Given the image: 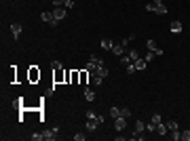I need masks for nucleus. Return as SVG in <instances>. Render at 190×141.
I'll list each match as a JSON object with an SVG mask.
<instances>
[{"label":"nucleus","instance_id":"30","mask_svg":"<svg viewBox=\"0 0 190 141\" xmlns=\"http://www.w3.org/2000/svg\"><path fill=\"white\" fill-rule=\"evenodd\" d=\"M85 137H87L85 133H76V135H74V139H76V141H85Z\"/></svg>","mask_w":190,"mask_h":141},{"label":"nucleus","instance_id":"31","mask_svg":"<svg viewBox=\"0 0 190 141\" xmlns=\"http://www.w3.org/2000/svg\"><path fill=\"white\" fill-rule=\"evenodd\" d=\"M182 141H190V131H184L182 133Z\"/></svg>","mask_w":190,"mask_h":141},{"label":"nucleus","instance_id":"1","mask_svg":"<svg viewBox=\"0 0 190 141\" xmlns=\"http://www.w3.org/2000/svg\"><path fill=\"white\" fill-rule=\"evenodd\" d=\"M63 80H66V72H63V67L53 69V82H55V84H59V82H63Z\"/></svg>","mask_w":190,"mask_h":141},{"label":"nucleus","instance_id":"14","mask_svg":"<svg viewBox=\"0 0 190 141\" xmlns=\"http://www.w3.org/2000/svg\"><path fill=\"white\" fill-rule=\"evenodd\" d=\"M121 63H123V67H127V65H131L133 61H131V57H129V53L127 55H121Z\"/></svg>","mask_w":190,"mask_h":141},{"label":"nucleus","instance_id":"5","mask_svg":"<svg viewBox=\"0 0 190 141\" xmlns=\"http://www.w3.org/2000/svg\"><path fill=\"white\" fill-rule=\"evenodd\" d=\"M28 78H30V82H36V80L40 78V69H38L36 65H32V67H30V74H28Z\"/></svg>","mask_w":190,"mask_h":141},{"label":"nucleus","instance_id":"35","mask_svg":"<svg viewBox=\"0 0 190 141\" xmlns=\"http://www.w3.org/2000/svg\"><path fill=\"white\" fill-rule=\"evenodd\" d=\"M125 72H127V74H133V72H135V67H133V63H131V65H127V67H125Z\"/></svg>","mask_w":190,"mask_h":141},{"label":"nucleus","instance_id":"6","mask_svg":"<svg viewBox=\"0 0 190 141\" xmlns=\"http://www.w3.org/2000/svg\"><path fill=\"white\" fill-rule=\"evenodd\" d=\"M99 126V122H97V116H93V118H87V131H95Z\"/></svg>","mask_w":190,"mask_h":141},{"label":"nucleus","instance_id":"4","mask_svg":"<svg viewBox=\"0 0 190 141\" xmlns=\"http://www.w3.org/2000/svg\"><path fill=\"white\" fill-rule=\"evenodd\" d=\"M146 65H148V61H146V59H139V57H137V59L133 61L135 72H144V69H146Z\"/></svg>","mask_w":190,"mask_h":141},{"label":"nucleus","instance_id":"2","mask_svg":"<svg viewBox=\"0 0 190 141\" xmlns=\"http://www.w3.org/2000/svg\"><path fill=\"white\" fill-rule=\"evenodd\" d=\"M114 129H116V131H125V129H127V118H125V116L114 118Z\"/></svg>","mask_w":190,"mask_h":141},{"label":"nucleus","instance_id":"20","mask_svg":"<svg viewBox=\"0 0 190 141\" xmlns=\"http://www.w3.org/2000/svg\"><path fill=\"white\" fill-rule=\"evenodd\" d=\"M165 124H167V129H169V131H177V122H175V120H167Z\"/></svg>","mask_w":190,"mask_h":141},{"label":"nucleus","instance_id":"26","mask_svg":"<svg viewBox=\"0 0 190 141\" xmlns=\"http://www.w3.org/2000/svg\"><path fill=\"white\" fill-rule=\"evenodd\" d=\"M121 116H125V118H129V116H131V110H129V107H123V110H121Z\"/></svg>","mask_w":190,"mask_h":141},{"label":"nucleus","instance_id":"24","mask_svg":"<svg viewBox=\"0 0 190 141\" xmlns=\"http://www.w3.org/2000/svg\"><path fill=\"white\" fill-rule=\"evenodd\" d=\"M171 139L173 141H182V133L180 131H171Z\"/></svg>","mask_w":190,"mask_h":141},{"label":"nucleus","instance_id":"10","mask_svg":"<svg viewBox=\"0 0 190 141\" xmlns=\"http://www.w3.org/2000/svg\"><path fill=\"white\" fill-rule=\"evenodd\" d=\"M95 74H97V76H102V78H108V74H110V69L106 67V65H99V69H97V72H95ZM93 76V74H91Z\"/></svg>","mask_w":190,"mask_h":141},{"label":"nucleus","instance_id":"21","mask_svg":"<svg viewBox=\"0 0 190 141\" xmlns=\"http://www.w3.org/2000/svg\"><path fill=\"white\" fill-rule=\"evenodd\" d=\"M150 122H152V124H161V122H163V116H158V114H154V116H152V118H150Z\"/></svg>","mask_w":190,"mask_h":141},{"label":"nucleus","instance_id":"18","mask_svg":"<svg viewBox=\"0 0 190 141\" xmlns=\"http://www.w3.org/2000/svg\"><path fill=\"white\" fill-rule=\"evenodd\" d=\"M146 46H148V51H158V46L154 40H146Z\"/></svg>","mask_w":190,"mask_h":141},{"label":"nucleus","instance_id":"17","mask_svg":"<svg viewBox=\"0 0 190 141\" xmlns=\"http://www.w3.org/2000/svg\"><path fill=\"white\" fill-rule=\"evenodd\" d=\"M110 116H112V118H118V116H121V107H110Z\"/></svg>","mask_w":190,"mask_h":141},{"label":"nucleus","instance_id":"34","mask_svg":"<svg viewBox=\"0 0 190 141\" xmlns=\"http://www.w3.org/2000/svg\"><path fill=\"white\" fill-rule=\"evenodd\" d=\"M55 7H66V0H53Z\"/></svg>","mask_w":190,"mask_h":141},{"label":"nucleus","instance_id":"22","mask_svg":"<svg viewBox=\"0 0 190 141\" xmlns=\"http://www.w3.org/2000/svg\"><path fill=\"white\" fill-rule=\"evenodd\" d=\"M154 13H158V15H165V13H167V7H165V4H156V11Z\"/></svg>","mask_w":190,"mask_h":141},{"label":"nucleus","instance_id":"13","mask_svg":"<svg viewBox=\"0 0 190 141\" xmlns=\"http://www.w3.org/2000/svg\"><path fill=\"white\" fill-rule=\"evenodd\" d=\"M112 53H114L116 57H121V55H125V51H123V46H121V44H116V42H114V46H112Z\"/></svg>","mask_w":190,"mask_h":141},{"label":"nucleus","instance_id":"8","mask_svg":"<svg viewBox=\"0 0 190 141\" xmlns=\"http://www.w3.org/2000/svg\"><path fill=\"white\" fill-rule=\"evenodd\" d=\"M21 23H11V32H13V38H19V34H21Z\"/></svg>","mask_w":190,"mask_h":141},{"label":"nucleus","instance_id":"36","mask_svg":"<svg viewBox=\"0 0 190 141\" xmlns=\"http://www.w3.org/2000/svg\"><path fill=\"white\" fill-rule=\"evenodd\" d=\"M74 7V0H66V9H72Z\"/></svg>","mask_w":190,"mask_h":141},{"label":"nucleus","instance_id":"9","mask_svg":"<svg viewBox=\"0 0 190 141\" xmlns=\"http://www.w3.org/2000/svg\"><path fill=\"white\" fill-rule=\"evenodd\" d=\"M182 28H184V26H182V21H171V26H169V30H171V32H175V34H180V32H182Z\"/></svg>","mask_w":190,"mask_h":141},{"label":"nucleus","instance_id":"19","mask_svg":"<svg viewBox=\"0 0 190 141\" xmlns=\"http://www.w3.org/2000/svg\"><path fill=\"white\" fill-rule=\"evenodd\" d=\"M141 131H146V124L141 122V120H137L135 122V133H141Z\"/></svg>","mask_w":190,"mask_h":141},{"label":"nucleus","instance_id":"27","mask_svg":"<svg viewBox=\"0 0 190 141\" xmlns=\"http://www.w3.org/2000/svg\"><path fill=\"white\" fill-rule=\"evenodd\" d=\"M146 11H150V13H154V11H156V4H154V2H150V4H146Z\"/></svg>","mask_w":190,"mask_h":141},{"label":"nucleus","instance_id":"11","mask_svg":"<svg viewBox=\"0 0 190 141\" xmlns=\"http://www.w3.org/2000/svg\"><path fill=\"white\" fill-rule=\"evenodd\" d=\"M99 46H102V49H106V51H112V46H114V42H112V40H108V38H104V40L99 42Z\"/></svg>","mask_w":190,"mask_h":141},{"label":"nucleus","instance_id":"16","mask_svg":"<svg viewBox=\"0 0 190 141\" xmlns=\"http://www.w3.org/2000/svg\"><path fill=\"white\" fill-rule=\"evenodd\" d=\"M89 76H91V74L87 72V67H85V69H82V72H80V84H87V80H89Z\"/></svg>","mask_w":190,"mask_h":141},{"label":"nucleus","instance_id":"38","mask_svg":"<svg viewBox=\"0 0 190 141\" xmlns=\"http://www.w3.org/2000/svg\"><path fill=\"white\" fill-rule=\"evenodd\" d=\"M154 4H165V0H154Z\"/></svg>","mask_w":190,"mask_h":141},{"label":"nucleus","instance_id":"37","mask_svg":"<svg viewBox=\"0 0 190 141\" xmlns=\"http://www.w3.org/2000/svg\"><path fill=\"white\" fill-rule=\"evenodd\" d=\"M51 67H53V69H57V67H63V65H61L59 61H53V63H51Z\"/></svg>","mask_w":190,"mask_h":141},{"label":"nucleus","instance_id":"29","mask_svg":"<svg viewBox=\"0 0 190 141\" xmlns=\"http://www.w3.org/2000/svg\"><path fill=\"white\" fill-rule=\"evenodd\" d=\"M146 131H150V133H154V131H156V124H152V122H148V124H146Z\"/></svg>","mask_w":190,"mask_h":141},{"label":"nucleus","instance_id":"15","mask_svg":"<svg viewBox=\"0 0 190 141\" xmlns=\"http://www.w3.org/2000/svg\"><path fill=\"white\" fill-rule=\"evenodd\" d=\"M85 99H87V101H93V99H95V93H93L89 86L85 88Z\"/></svg>","mask_w":190,"mask_h":141},{"label":"nucleus","instance_id":"12","mask_svg":"<svg viewBox=\"0 0 190 141\" xmlns=\"http://www.w3.org/2000/svg\"><path fill=\"white\" fill-rule=\"evenodd\" d=\"M156 133H158V135H167V133H169V129H167V124H165V122H161V124H156Z\"/></svg>","mask_w":190,"mask_h":141},{"label":"nucleus","instance_id":"25","mask_svg":"<svg viewBox=\"0 0 190 141\" xmlns=\"http://www.w3.org/2000/svg\"><path fill=\"white\" fill-rule=\"evenodd\" d=\"M91 78H93V84H95V86H99V84H102V80H104V78H102V76H97V74H93Z\"/></svg>","mask_w":190,"mask_h":141},{"label":"nucleus","instance_id":"23","mask_svg":"<svg viewBox=\"0 0 190 141\" xmlns=\"http://www.w3.org/2000/svg\"><path fill=\"white\" fill-rule=\"evenodd\" d=\"M30 137H32V141H42V139H44V135H42V133H32Z\"/></svg>","mask_w":190,"mask_h":141},{"label":"nucleus","instance_id":"7","mask_svg":"<svg viewBox=\"0 0 190 141\" xmlns=\"http://www.w3.org/2000/svg\"><path fill=\"white\" fill-rule=\"evenodd\" d=\"M57 131H59V129L55 126V129H49V131H44L42 135H44V139H46V141H53V139L57 137Z\"/></svg>","mask_w":190,"mask_h":141},{"label":"nucleus","instance_id":"32","mask_svg":"<svg viewBox=\"0 0 190 141\" xmlns=\"http://www.w3.org/2000/svg\"><path fill=\"white\" fill-rule=\"evenodd\" d=\"M129 57H131V61H135L139 55H137V51H129Z\"/></svg>","mask_w":190,"mask_h":141},{"label":"nucleus","instance_id":"3","mask_svg":"<svg viewBox=\"0 0 190 141\" xmlns=\"http://www.w3.org/2000/svg\"><path fill=\"white\" fill-rule=\"evenodd\" d=\"M66 7H55L53 9V17H55V21H61V19H66Z\"/></svg>","mask_w":190,"mask_h":141},{"label":"nucleus","instance_id":"33","mask_svg":"<svg viewBox=\"0 0 190 141\" xmlns=\"http://www.w3.org/2000/svg\"><path fill=\"white\" fill-rule=\"evenodd\" d=\"M21 101H23V99H15V101H13V107L19 110V107H21Z\"/></svg>","mask_w":190,"mask_h":141},{"label":"nucleus","instance_id":"28","mask_svg":"<svg viewBox=\"0 0 190 141\" xmlns=\"http://www.w3.org/2000/svg\"><path fill=\"white\" fill-rule=\"evenodd\" d=\"M154 57H156V53H154V51H150V53H148V55H146V57H144V59H146V61H152V59H154Z\"/></svg>","mask_w":190,"mask_h":141}]
</instances>
